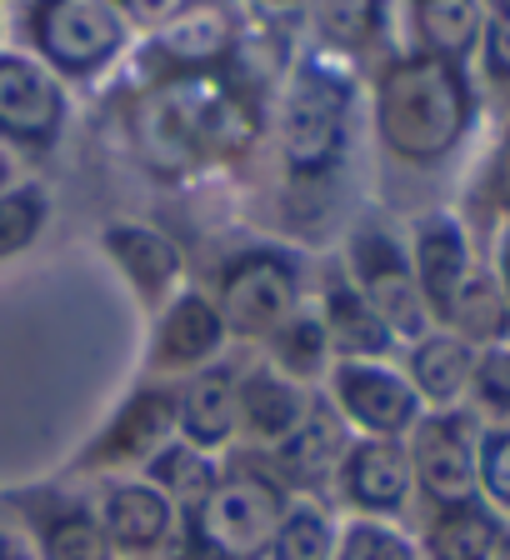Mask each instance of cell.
Instances as JSON below:
<instances>
[{"label":"cell","mask_w":510,"mask_h":560,"mask_svg":"<svg viewBox=\"0 0 510 560\" xmlns=\"http://www.w3.org/2000/svg\"><path fill=\"white\" fill-rule=\"evenodd\" d=\"M375 120H381V140L401 161L410 165H436L461 145L465 126H471V91L465 75L445 60H401L385 70L381 91H375Z\"/></svg>","instance_id":"cell-1"},{"label":"cell","mask_w":510,"mask_h":560,"mask_svg":"<svg viewBox=\"0 0 510 560\" xmlns=\"http://www.w3.org/2000/svg\"><path fill=\"white\" fill-rule=\"evenodd\" d=\"M31 40L66 75H91L126 46V21L105 0H40L31 11Z\"/></svg>","instance_id":"cell-2"},{"label":"cell","mask_w":510,"mask_h":560,"mask_svg":"<svg viewBox=\"0 0 510 560\" xmlns=\"http://www.w3.org/2000/svg\"><path fill=\"white\" fill-rule=\"evenodd\" d=\"M346 81H336L331 70L305 66L286 95V120H280V140H286L290 171L321 175L336 165L340 140H346Z\"/></svg>","instance_id":"cell-3"},{"label":"cell","mask_w":510,"mask_h":560,"mask_svg":"<svg viewBox=\"0 0 510 560\" xmlns=\"http://www.w3.org/2000/svg\"><path fill=\"white\" fill-rule=\"evenodd\" d=\"M280 530V490L260 476H235L210 486L200 505V536L221 560H245L270 546Z\"/></svg>","instance_id":"cell-4"},{"label":"cell","mask_w":510,"mask_h":560,"mask_svg":"<svg viewBox=\"0 0 510 560\" xmlns=\"http://www.w3.org/2000/svg\"><path fill=\"white\" fill-rule=\"evenodd\" d=\"M350 266H356V285L360 301L375 311L391 336H420L426 330V301H420V285L410 276L406 256L395 250L391 235L381 231H356L350 241Z\"/></svg>","instance_id":"cell-5"},{"label":"cell","mask_w":510,"mask_h":560,"mask_svg":"<svg viewBox=\"0 0 510 560\" xmlns=\"http://www.w3.org/2000/svg\"><path fill=\"white\" fill-rule=\"evenodd\" d=\"M410 476L426 486L436 505H465L476 501V441L461 416H430L416 425V445H410Z\"/></svg>","instance_id":"cell-6"},{"label":"cell","mask_w":510,"mask_h":560,"mask_svg":"<svg viewBox=\"0 0 510 560\" xmlns=\"http://www.w3.org/2000/svg\"><path fill=\"white\" fill-rule=\"evenodd\" d=\"M66 101L60 85L25 56H0V136L21 145H46L60 130Z\"/></svg>","instance_id":"cell-7"},{"label":"cell","mask_w":510,"mask_h":560,"mask_svg":"<svg viewBox=\"0 0 510 560\" xmlns=\"http://www.w3.org/2000/svg\"><path fill=\"white\" fill-rule=\"evenodd\" d=\"M336 396L346 406V416L356 425H366L371 435H401L416 425L420 396L416 385L401 381L395 371H381V365L366 361H346L336 371Z\"/></svg>","instance_id":"cell-8"},{"label":"cell","mask_w":510,"mask_h":560,"mask_svg":"<svg viewBox=\"0 0 510 560\" xmlns=\"http://www.w3.org/2000/svg\"><path fill=\"white\" fill-rule=\"evenodd\" d=\"M295 305V270L276 256H245L225 276V326L241 336L280 326Z\"/></svg>","instance_id":"cell-9"},{"label":"cell","mask_w":510,"mask_h":560,"mask_svg":"<svg viewBox=\"0 0 510 560\" xmlns=\"http://www.w3.org/2000/svg\"><path fill=\"white\" fill-rule=\"evenodd\" d=\"M420 285V301L426 311L445 315L455 301V291L471 276V250H465V231L451 221V215H430L416 231V266H410Z\"/></svg>","instance_id":"cell-10"},{"label":"cell","mask_w":510,"mask_h":560,"mask_svg":"<svg viewBox=\"0 0 510 560\" xmlns=\"http://www.w3.org/2000/svg\"><path fill=\"white\" fill-rule=\"evenodd\" d=\"M410 460L391 441H366L346 451V495L366 511H395L410 495Z\"/></svg>","instance_id":"cell-11"},{"label":"cell","mask_w":510,"mask_h":560,"mask_svg":"<svg viewBox=\"0 0 510 560\" xmlns=\"http://www.w3.org/2000/svg\"><path fill=\"white\" fill-rule=\"evenodd\" d=\"M231 35H235L231 11L216 5V0H200V5H186L175 21L161 25L155 50H161L165 60H175V66H206V60L225 56Z\"/></svg>","instance_id":"cell-12"},{"label":"cell","mask_w":510,"mask_h":560,"mask_svg":"<svg viewBox=\"0 0 510 560\" xmlns=\"http://www.w3.org/2000/svg\"><path fill=\"white\" fill-rule=\"evenodd\" d=\"M105 540L120 550H151L171 530V501L151 486H116L105 495Z\"/></svg>","instance_id":"cell-13"},{"label":"cell","mask_w":510,"mask_h":560,"mask_svg":"<svg viewBox=\"0 0 510 560\" xmlns=\"http://www.w3.org/2000/svg\"><path fill=\"white\" fill-rule=\"evenodd\" d=\"M471 375H476V350L465 346L461 336H420L416 355H410V381L426 400L436 406H451L461 390H471Z\"/></svg>","instance_id":"cell-14"},{"label":"cell","mask_w":510,"mask_h":560,"mask_svg":"<svg viewBox=\"0 0 510 560\" xmlns=\"http://www.w3.org/2000/svg\"><path fill=\"white\" fill-rule=\"evenodd\" d=\"M105 250L116 256V266L126 270L146 295H161L165 285L181 276V250H175L161 231H146V225H111V231H105Z\"/></svg>","instance_id":"cell-15"},{"label":"cell","mask_w":510,"mask_h":560,"mask_svg":"<svg viewBox=\"0 0 510 560\" xmlns=\"http://www.w3.org/2000/svg\"><path fill=\"white\" fill-rule=\"evenodd\" d=\"M410 21L426 40L430 60H465L480 40V5L476 0H410Z\"/></svg>","instance_id":"cell-16"},{"label":"cell","mask_w":510,"mask_h":560,"mask_svg":"<svg viewBox=\"0 0 510 560\" xmlns=\"http://www.w3.org/2000/svg\"><path fill=\"white\" fill-rule=\"evenodd\" d=\"M506 540L510 536L500 530V521L476 501L451 505L441 521L430 525V556L436 560H490Z\"/></svg>","instance_id":"cell-17"},{"label":"cell","mask_w":510,"mask_h":560,"mask_svg":"<svg viewBox=\"0 0 510 560\" xmlns=\"http://www.w3.org/2000/svg\"><path fill=\"white\" fill-rule=\"evenodd\" d=\"M181 431H186V441L196 445H225L235 431V381L231 371H210L200 375L196 385L186 390V400H181Z\"/></svg>","instance_id":"cell-18"},{"label":"cell","mask_w":510,"mask_h":560,"mask_svg":"<svg viewBox=\"0 0 510 560\" xmlns=\"http://www.w3.org/2000/svg\"><path fill=\"white\" fill-rule=\"evenodd\" d=\"M445 320L461 330L465 346H506L510 340V305L500 295L496 276H465Z\"/></svg>","instance_id":"cell-19"},{"label":"cell","mask_w":510,"mask_h":560,"mask_svg":"<svg viewBox=\"0 0 510 560\" xmlns=\"http://www.w3.org/2000/svg\"><path fill=\"white\" fill-rule=\"evenodd\" d=\"M235 416H241L245 431L260 435V441H286V435L301 425V400H295V390H290L286 381H276V375L260 371L241 385Z\"/></svg>","instance_id":"cell-20"},{"label":"cell","mask_w":510,"mask_h":560,"mask_svg":"<svg viewBox=\"0 0 510 560\" xmlns=\"http://www.w3.org/2000/svg\"><path fill=\"white\" fill-rule=\"evenodd\" d=\"M280 455H286V466L301 480H325L336 470V460H346V435H340L336 416L311 410V416H301V425L286 435Z\"/></svg>","instance_id":"cell-21"},{"label":"cell","mask_w":510,"mask_h":560,"mask_svg":"<svg viewBox=\"0 0 510 560\" xmlns=\"http://www.w3.org/2000/svg\"><path fill=\"white\" fill-rule=\"evenodd\" d=\"M216 346H221V315L210 311L200 295L175 301V311L165 315V326H161V361L190 365L200 355H210Z\"/></svg>","instance_id":"cell-22"},{"label":"cell","mask_w":510,"mask_h":560,"mask_svg":"<svg viewBox=\"0 0 510 560\" xmlns=\"http://www.w3.org/2000/svg\"><path fill=\"white\" fill-rule=\"evenodd\" d=\"M325 330H331V340H336L340 350H350V355H381V350L391 346V330L375 320V311L360 301L356 291H336V295H331Z\"/></svg>","instance_id":"cell-23"},{"label":"cell","mask_w":510,"mask_h":560,"mask_svg":"<svg viewBox=\"0 0 510 560\" xmlns=\"http://www.w3.org/2000/svg\"><path fill=\"white\" fill-rule=\"evenodd\" d=\"M165 420H171V400L155 396V390H146V396L130 400L126 416L111 425V441L101 445V455H105V460H116V455L151 451V445L165 435Z\"/></svg>","instance_id":"cell-24"},{"label":"cell","mask_w":510,"mask_h":560,"mask_svg":"<svg viewBox=\"0 0 510 560\" xmlns=\"http://www.w3.org/2000/svg\"><path fill=\"white\" fill-rule=\"evenodd\" d=\"M46 215H50L46 190L21 186L11 196H0V260L15 256L21 245H31V235H40V225H46Z\"/></svg>","instance_id":"cell-25"},{"label":"cell","mask_w":510,"mask_h":560,"mask_svg":"<svg viewBox=\"0 0 510 560\" xmlns=\"http://www.w3.org/2000/svg\"><path fill=\"white\" fill-rule=\"evenodd\" d=\"M311 15H315V31L331 46H360L375 31L381 0H311Z\"/></svg>","instance_id":"cell-26"},{"label":"cell","mask_w":510,"mask_h":560,"mask_svg":"<svg viewBox=\"0 0 510 560\" xmlns=\"http://www.w3.org/2000/svg\"><path fill=\"white\" fill-rule=\"evenodd\" d=\"M46 560H111V540L85 515H60L46 525Z\"/></svg>","instance_id":"cell-27"},{"label":"cell","mask_w":510,"mask_h":560,"mask_svg":"<svg viewBox=\"0 0 510 560\" xmlns=\"http://www.w3.org/2000/svg\"><path fill=\"white\" fill-rule=\"evenodd\" d=\"M276 560H331V525L315 511H295L290 521H280L276 540H270Z\"/></svg>","instance_id":"cell-28"},{"label":"cell","mask_w":510,"mask_h":560,"mask_svg":"<svg viewBox=\"0 0 510 560\" xmlns=\"http://www.w3.org/2000/svg\"><path fill=\"white\" fill-rule=\"evenodd\" d=\"M476 486L486 490L496 505L510 511V425H496V431L480 435L476 445Z\"/></svg>","instance_id":"cell-29"},{"label":"cell","mask_w":510,"mask_h":560,"mask_svg":"<svg viewBox=\"0 0 510 560\" xmlns=\"http://www.w3.org/2000/svg\"><path fill=\"white\" fill-rule=\"evenodd\" d=\"M340 560H416V546H410L401 530H385V525L360 521V525L346 530Z\"/></svg>","instance_id":"cell-30"},{"label":"cell","mask_w":510,"mask_h":560,"mask_svg":"<svg viewBox=\"0 0 510 560\" xmlns=\"http://www.w3.org/2000/svg\"><path fill=\"white\" fill-rule=\"evenodd\" d=\"M471 385H476L480 406L496 410V416L510 425V346H490L486 355H476V375H471Z\"/></svg>","instance_id":"cell-31"},{"label":"cell","mask_w":510,"mask_h":560,"mask_svg":"<svg viewBox=\"0 0 510 560\" xmlns=\"http://www.w3.org/2000/svg\"><path fill=\"white\" fill-rule=\"evenodd\" d=\"M155 486H161L165 501L171 495H210V466L190 451H165L155 460Z\"/></svg>","instance_id":"cell-32"},{"label":"cell","mask_w":510,"mask_h":560,"mask_svg":"<svg viewBox=\"0 0 510 560\" xmlns=\"http://www.w3.org/2000/svg\"><path fill=\"white\" fill-rule=\"evenodd\" d=\"M321 350H325V330L321 320H295V326L280 330V361L290 365V371H315L321 365Z\"/></svg>","instance_id":"cell-33"},{"label":"cell","mask_w":510,"mask_h":560,"mask_svg":"<svg viewBox=\"0 0 510 560\" xmlns=\"http://www.w3.org/2000/svg\"><path fill=\"white\" fill-rule=\"evenodd\" d=\"M486 66L496 81H510V0L496 5V15L486 25Z\"/></svg>","instance_id":"cell-34"},{"label":"cell","mask_w":510,"mask_h":560,"mask_svg":"<svg viewBox=\"0 0 510 560\" xmlns=\"http://www.w3.org/2000/svg\"><path fill=\"white\" fill-rule=\"evenodd\" d=\"M496 196L510 206V130H506V140H500V151H496Z\"/></svg>","instance_id":"cell-35"},{"label":"cell","mask_w":510,"mask_h":560,"mask_svg":"<svg viewBox=\"0 0 510 560\" xmlns=\"http://www.w3.org/2000/svg\"><path fill=\"white\" fill-rule=\"evenodd\" d=\"M496 285H500V295H506V305H510V235H506V245H500V276H496Z\"/></svg>","instance_id":"cell-36"},{"label":"cell","mask_w":510,"mask_h":560,"mask_svg":"<svg viewBox=\"0 0 510 560\" xmlns=\"http://www.w3.org/2000/svg\"><path fill=\"white\" fill-rule=\"evenodd\" d=\"M0 560H31L21 546H11V540H0Z\"/></svg>","instance_id":"cell-37"},{"label":"cell","mask_w":510,"mask_h":560,"mask_svg":"<svg viewBox=\"0 0 510 560\" xmlns=\"http://www.w3.org/2000/svg\"><path fill=\"white\" fill-rule=\"evenodd\" d=\"M0 186H5V161H0Z\"/></svg>","instance_id":"cell-38"},{"label":"cell","mask_w":510,"mask_h":560,"mask_svg":"<svg viewBox=\"0 0 510 560\" xmlns=\"http://www.w3.org/2000/svg\"><path fill=\"white\" fill-rule=\"evenodd\" d=\"M206 560H221V556H206Z\"/></svg>","instance_id":"cell-39"},{"label":"cell","mask_w":510,"mask_h":560,"mask_svg":"<svg viewBox=\"0 0 510 560\" xmlns=\"http://www.w3.org/2000/svg\"><path fill=\"white\" fill-rule=\"evenodd\" d=\"M496 5H506V0H496Z\"/></svg>","instance_id":"cell-40"}]
</instances>
